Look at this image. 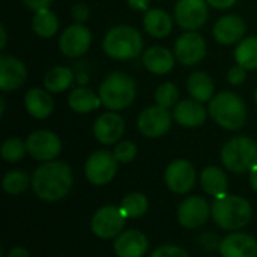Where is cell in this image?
I'll return each instance as SVG.
<instances>
[{"label":"cell","mask_w":257,"mask_h":257,"mask_svg":"<svg viewBox=\"0 0 257 257\" xmlns=\"http://www.w3.org/2000/svg\"><path fill=\"white\" fill-rule=\"evenodd\" d=\"M74 184L72 169L63 161H47L32 175V190L44 202H57L68 196Z\"/></svg>","instance_id":"obj_1"},{"label":"cell","mask_w":257,"mask_h":257,"mask_svg":"<svg viewBox=\"0 0 257 257\" xmlns=\"http://www.w3.org/2000/svg\"><path fill=\"white\" fill-rule=\"evenodd\" d=\"M211 217L220 229L238 230L251 221L253 208L247 199L227 193L214 199L211 205Z\"/></svg>","instance_id":"obj_2"},{"label":"cell","mask_w":257,"mask_h":257,"mask_svg":"<svg viewBox=\"0 0 257 257\" xmlns=\"http://www.w3.org/2000/svg\"><path fill=\"white\" fill-rule=\"evenodd\" d=\"M208 113L212 120L227 131H239L248 119V111L244 99L230 90L217 93L208 105Z\"/></svg>","instance_id":"obj_3"},{"label":"cell","mask_w":257,"mask_h":257,"mask_svg":"<svg viewBox=\"0 0 257 257\" xmlns=\"http://www.w3.org/2000/svg\"><path fill=\"white\" fill-rule=\"evenodd\" d=\"M142 33L126 24L111 27L102 38L104 53L114 60H133L143 54Z\"/></svg>","instance_id":"obj_4"},{"label":"cell","mask_w":257,"mask_h":257,"mask_svg":"<svg viewBox=\"0 0 257 257\" xmlns=\"http://www.w3.org/2000/svg\"><path fill=\"white\" fill-rule=\"evenodd\" d=\"M98 93L105 108L111 111H122L134 102L137 84L126 72L113 71L102 80Z\"/></svg>","instance_id":"obj_5"},{"label":"cell","mask_w":257,"mask_h":257,"mask_svg":"<svg viewBox=\"0 0 257 257\" xmlns=\"http://www.w3.org/2000/svg\"><path fill=\"white\" fill-rule=\"evenodd\" d=\"M223 166L233 173H247L257 166V142L251 137H233L221 149Z\"/></svg>","instance_id":"obj_6"},{"label":"cell","mask_w":257,"mask_h":257,"mask_svg":"<svg viewBox=\"0 0 257 257\" xmlns=\"http://www.w3.org/2000/svg\"><path fill=\"white\" fill-rule=\"evenodd\" d=\"M119 161L116 160L114 154L105 149L95 151L89 155L84 164V175L87 181L93 185H107L113 181L117 173Z\"/></svg>","instance_id":"obj_7"},{"label":"cell","mask_w":257,"mask_h":257,"mask_svg":"<svg viewBox=\"0 0 257 257\" xmlns=\"http://www.w3.org/2000/svg\"><path fill=\"white\" fill-rule=\"evenodd\" d=\"M126 218L122 214L119 206L107 205L99 208L90 221V230L101 239H113L117 238L125 227Z\"/></svg>","instance_id":"obj_8"},{"label":"cell","mask_w":257,"mask_h":257,"mask_svg":"<svg viewBox=\"0 0 257 257\" xmlns=\"http://www.w3.org/2000/svg\"><path fill=\"white\" fill-rule=\"evenodd\" d=\"M27 154L41 163L56 160L62 152L60 137L50 130H36L26 139Z\"/></svg>","instance_id":"obj_9"},{"label":"cell","mask_w":257,"mask_h":257,"mask_svg":"<svg viewBox=\"0 0 257 257\" xmlns=\"http://www.w3.org/2000/svg\"><path fill=\"white\" fill-rule=\"evenodd\" d=\"M208 6L206 0H178L173 9L176 24L185 32L199 30L209 18Z\"/></svg>","instance_id":"obj_10"},{"label":"cell","mask_w":257,"mask_h":257,"mask_svg":"<svg viewBox=\"0 0 257 257\" xmlns=\"http://www.w3.org/2000/svg\"><path fill=\"white\" fill-rule=\"evenodd\" d=\"M173 114L169 108L160 105H151L145 108L137 117V128L139 131L148 139H158L169 133L172 128Z\"/></svg>","instance_id":"obj_11"},{"label":"cell","mask_w":257,"mask_h":257,"mask_svg":"<svg viewBox=\"0 0 257 257\" xmlns=\"http://www.w3.org/2000/svg\"><path fill=\"white\" fill-rule=\"evenodd\" d=\"M206 41L197 32H185L176 41L173 47L175 57L184 66H194L200 63L206 56Z\"/></svg>","instance_id":"obj_12"},{"label":"cell","mask_w":257,"mask_h":257,"mask_svg":"<svg viewBox=\"0 0 257 257\" xmlns=\"http://www.w3.org/2000/svg\"><path fill=\"white\" fill-rule=\"evenodd\" d=\"M92 45L90 30L80 23L68 26L59 36V50L69 59L81 57Z\"/></svg>","instance_id":"obj_13"},{"label":"cell","mask_w":257,"mask_h":257,"mask_svg":"<svg viewBox=\"0 0 257 257\" xmlns=\"http://www.w3.org/2000/svg\"><path fill=\"white\" fill-rule=\"evenodd\" d=\"M196 169L187 160L172 161L164 172V182L167 188L176 194H187L196 185Z\"/></svg>","instance_id":"obj_14"},{"label":"cell","mask_w":257,"mask_h":257,"mask_svg":"<svg viewBox=\"0 0 257 257\" xmlns=\"http://www.w3.org/2000/svg\"><path fill=\"white\" fill-rule=\"evenodd\" d=\"M92 133L101 145H116L125 134V120L117 111L108 110L96 117Z\"/></svg>","instance_id":"obj_15"},{"label":"cell","mask_w":257,"mask_h":257,"mask_svg":"<svg viewBox=\"0 0 257 257\" xmlns=\"http://www.w3.org/2000/svg\"><path fill=\"white\" fill-rule=\"evenodd\" d=\"M211 217V206L202 196H190L178 206V221L185 229L202 227Z\"/></svg>","instance_id":"obj_16"},{"label":"cell","mask_w":257,"mask_h":257,"mask_svg":"<svg viewBox=\"0 0 257 257\" xmlns=\"http://www.w3.org/2000/svg\"><path fill=\"white\" fill-rule=\"evenodd\" d=\"M245 30L247 24L244 18L236 14H227L215 21L212 27V36L221 45H233L245 38Z\"/></svg>","instance_id":"obj_17"},{"label":"cell","mask_w":257,"mask_h":257,"mask_svg":"<svg viewBox=\"0 0 257 257\" xmlns=\"http://www.w3.org/2000/svg\"><path fill=\"white\" fill-rule=\"evenodd\" d=\"M27 78V68L23 60L15 56H0V90L12 92L20 89Z\"/></svg>","instance_id":"obj_18"},{"label":"cell","mask_w":257,"mask_h":257,"mask_svg":"<svg viewBox=\"0 0 257 257\" xmlns=\"http://www.w3.org/2000/svg\"><path fill=\"white\" fill-rule=\"evenodd\" d=\"M173 120L184 126V128H199L206 122L208 117V108L205 105L193 98L190 99H181L173 107Z\"/></svg>","instance_id":"obj_19"},{"label":"cell","mask_w":257,"mask_h":257,"mask_svg":"<svg viewBox=\"0 0 257 257\" xmlns=\"http://www.w3.org/2000/svg\"><path fill=\"white\" fill-rule=\"evenodd\" d=\"M221 257H257V239L244 232H233L220 242Z\"/></svg>","instance_id":"obj_20"},{"label":"cell","mask_w":257,"mask_h":257,"mask_svg":"<svg viewBox=\"0 0 257 257\" xmlns=\"http://www.w3.org/2000/svg\"><path fill=\"white\" fill-rule=\"evenodd\" d=\"M149 241L146 235L140 230L131 229L122 232L114 238L113 250L117 257H143L148 251Z\"/></svg>","instance_id":"obj_21"},{"label":"cell","mask_w":257,"mask_h":257,"mask_svg":"<svg viewBox=\"0 0 257 257\" xmlns=\"http://www.w3.org/2000/svg\"><path fill=\"white\" fill-rule=\"evenodd\" d=\"M175 53L163 45H152L142 54L143 66L154 75H166L175 68Z\"/></svg>","instance_id":"obj_22"},{"label":"cell","mask_w":257,"mask_h":257,"mask_svg":"<svg viewBox=\"0 0 257 257\" xmlns=\"http://www.w3.org/2000/svg\"><path fill=\"white\" fill-rule=\"evenodd\" d=\"M24 108L32 117L42 120L51 116L54 110V101L47 89L32 87L24 95Z\"/></svg>","instance_id":"obj_23"},{"label":"cell","mask_w":257,"mask_h":257,"mask_svg":"<svg viewBox=\"0 0 257 257\" xmlns=\"http://www.w3.org/2000/svg\"><path fill=\"white\" fill-rule=\"evenodd\" d=\"M143 27L149 36L155 39H164L173 30V20L166 9L149 8L143 15Z\"/></svg>","instance_id":"obj_24"},{"label":"cell","mask_w":257,"mask_h":257,"mask_svg":"<svg viewBox=\"0 0 257 257\" xmlns=\"http://www.w3.org/2000/svg\"><path fill=\"white\" fill-rule=\"evenodd\" d=\"M68 105L78 114H87L102 105L99 93L87 86H77L68 95Z\"/></svg>","instance_id":"obj_25"},{"label":"cell","mask_w":257,"mask_h":257,"mask_svg":"<svg viewBox=\"0 0 257 257\" xmlns=\"http://www.w3.org/2000/svg\"><path fill=\"white\" fill-rule=\"evenodd\" d=\"M200 185L208 196H212L215 199L227 194L229 179L226 172L218 166H208L200 173Z\"/></svg>","instance_id":"obj_26"},{"label":"cell","mask_w":257,"mask_h":257,"mask_svg":"<svg viewBox=\"0 0 257 257\" xmlns=\"http://www.w3.org/2000/svg\"><path fill=\"white\" fill-rule=\"evenodd\" d=\"M187 90L190 96L199 102H209L215 96V84L209 74L205 71L193 72L187 80Z\"/></svg>","instance_id":"obj_27"},{"label":"cell","mask_w":257,"mask_h":257,"mask_svg":"<svg viewBox=\"0 0 257 257\" xmlns=\"http://www.w3.org/2000/svg\"><path fill=\"white\" fill-rule=\"evenodd\" d=\"M75 81V72L68 66H54L44 75V89L50 93H60L72 87Z\"/></svg>","instance_id":"obj_28"},{"label":"cell","mask_w":257,"mask_h":257,"mask_svg":"<svg viewBox=\"0 0 257 257\" xmlns=\"http://www.w3.org/2000/svg\"><path fill=\"white\" fill-rule=\"evenodd\" d=\"M32 29L42 39L53 38L59 32V18L50 8L36 11L32 18Z\"/></svg>","instance_id":"obj_29"},{"label":"cell","mask_w":257,"mask_h":257,"mask_svg":"<svg viewBox=\"0 0 257 257\" xmlns=\"http://www.w3.org/2000/svg\"><path fill=\"white\" fill-rule=\"evenodd\" d=\"M233 57L236 65L242 66L247 71H256L257 69V36H245L236 44V48L233 51Z\"/></svg>","instance_id":"obj_30"},{"label":"cell","mask_w":257,"mask_h":257,"mask_svg":"<svg viewBox=\"0 0 257 257\" xmlns=\"http://www.w3.org/2000/svg\"><path fill=\"white\" fill-rule=\"evenodd\" d=\"M120 211L125 215V218H140L148 212L149 202L148 197L142 193H131L125 196L120 202Z\"/></svg>","instance_id":"obj_31"},{"label":"cell","mask_w":257,"mask_h":257,"mask_svg":"<svg viewBox=\"0 0 257 257\" xmlns=\"http://www.w3.org/2000/svg\"><path fill=\"white\" fill-rule=\"evenodd\" d=\"M29 184H32V178L23 170H9L3 179H2V188L9 196H18L24 193L29 188Z\"/></svg>","instance_id":"obj_32"},{"label":"cell","mask_w":257,"mask_h":257,"mask_svg":"<svg viewBox=\"0 0 257 257\" xmlns=\"http://www.w3.org/2000/svg\"><path fill=\"white\" fill-rule=\"evenodd\" d=\"M27 154L26 142H23L18 137H9L2 143L0 155L6 163H18L24 158Z\"/></svg>","instance_id":"obj_33"},{"label":"cell","mask_w":257,"mask_h":257,"mask_svg":"<svg viewBox=\"0 0 257 257\" xmlns=\"http://www.w3.org/2000/svg\"><path fill=\"white\" fill-rule=\"evenodd\" d=\"M179 96H181V92L178 86L172 81H166L157 87L154 98H155L157 105L164 107V108H173L179 102Z\"/></svg>","instance_id":"obj_34"},{"label":"cell","mask_w":257,"mask_h":257,"mask_svg":"<svg viewBox=\"0 0 257 257\" xmlns=\"http://www.w3.org/2000/svg\"><path fill=\"white\" fill-rule=\"evenodd\" d=\"M113 154L120 164H128L137 157V146H136V143H133L130 140H123V142L116 143Z\"/></svg>","instance_id":"obj_35"},{"label":"cell","mask_w":257,"mask_h":257,"mask_svg":"<svg viewBox=\"0 0 257 257\" xmlns=\"http://www.w3.org/2000/svg\"><path fill=\"white\" fill-rule=\"evenodd\" d=\"M149 257H190L188 253L178 247V245H170V244H166V245H161L158 248H155L151 256Z\"/></svg>","instance_id":"obj_36"},{"label":"cell","mask_w":257,"mask_h":257,"mask_svg":"<svg viewBox=\"0 0 257 257\" xmlns=\"http://www.w3.org/2000/svg\"><path fill=\"white\" fill-rule=\"evenodd\" d=\"M71 17L74 18L75 23L84 24L89 20V17H90V9H89V6L84 2H77L71 8Z\"/></svg>","instance_id":"obj_37"},{"label":"cell","mask_w":257,"mask_h":257,"mask_svg":"<svg viewBox=\"0 0 257 257\" xmlns=\"http://www.w3.org/2000/svg\"><path fill=\"white\" fill-rule=\"evenodd\" d=\"M245 80H247V69H244L242 66L235 65L227 71V81L232 86H241Z\"/></svg>","instance_id":"obj_38"},{"label":"cell","mask_w":257,"mask_h":257,"mask_svg":"<svg viewBox=\"0 0 257 257\" xmlns=\"http://www.w3.org/2000/svg\"><path fill=\"white\" fill-rule=\"evenodd\" d=\"M21 2H23V5L27 9H30L33 12L45 9V8H50V5L53 3V0H21Z\"/></svg>","instance_id":"obj_39"},{"label":"cell","mask_w":257,"mask_h":257,"mask_svg":"<svg viewBox=\"0 0 257 257\" xmlns=\"http://www.w3.org/2000/svg\"><path fill=\"white\" fill-rule=\"evenodd\" d=\"M151 0H126L128 6L136 12H146L149 9Z\"/></svg>","instance_id":"obj_40"},{"label":"cell","mask_w":257,"mask_h":257,"mask_svg":"<svg viewBox=\"0 0 257 257\" xmlns=\"http://www.w3.org/2000/svg\"><path fill=\"white\" fill-rule=\"evenodd\" d=\"M206 2L212 8L224 11V9H230L232 6H235L238 0H206Z\"/></svg>","instance_id":"obj_41"},{"label":"cell","mask_w":257,"mask_h":257,"mask_svg":"<svg viewBox=\"0 0 257 257\" xmlns=\"http://www.w3.org/2000/svg\"><path fill=\"white\" fill-rule=\"evenodd\" d=\"M8 257H30V254L24 247H12L8 251Z\"/></svg>","instance_id":"obj_42"},{"label":"cell","mask_w":257,"mask_h":257,"mask_svg":"<svg viewBox=\"0 0 257 257\" xmlns=\"http://www.w3.org/2000/svg\"><path fill=\"white\" fill-rule=\"evenodd\" d=\"M6 41H8L6 27H5V24H2V26H0V50H5V47H6Z\"/></svg>","instance_id":"obj_43"},{"label":"cell","mask_w":257,"mask_h":257,"mask_svg":"<svg viewBox=\"0 0 257 257\" xmlns=\"http://www.w3.org/2000/svg\"><path fill=\"white\" fill-rule=\"evenodd\" d=\"M248 173H250V185L257 193V166H254Z\"/></svg>","instance_id":"obj_44"},{"label":"cell","mask_w":257,"mask_h":257,"mask_svg":"<svg viewBox=\"0 0 257 257\" xmlns=\"http://www.w3.org/2000/svg\"><path fill=\"white\" fill-rule=\"evenodd\" d=\"M3 113H5V99L0 98V116H3Z\"/></svg>","instance_id":"obj_45"},{"label":"cell","mask_w":257,"mask_h":257,"mask_svg":"<svg viewBox=\"0 0 257 257\" xmlns=\"http://www.w3.org/2000/svg\"><path fill=\"white\" fill-rule=\"evenodd\" d=\"M254 101H256V105H257V87H256V92H254Z\"/></svg>","instance_id":"obj_46"}]
</instances>
